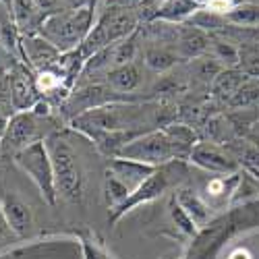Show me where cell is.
<instances>
[{
    "mask_svg": "<svg viewBox=\"0 0 259 259\" xmlns=\"http://www.w3.org/2000/svg\"><path fill=\"white\" fill-rule=\"evenodd\" d=\"M0 5H3V7L11 13V9H13V0H0Z\"/></svg>",
    "mask_w": 259,
    "mask_h": 259,
    "instance_id": "obj_34",
    "label": "cell"
},
{
    "mask_svg": "<svg viewBox=\"0 0 259 259\" xmlns=\"http://www.w3.org/2000/svg\"><path fill=\"white\" fill-rule=\"evenodd\" d=\"M19 241V236L11 230V226L7 224L3 211H0V247H7V245H13Z\"/></svg>",
    "mask_w": 259,
    "mask_h": 259,
    "instance_id": "obj_30",
    "label": "cell"
},
{
    "mask_svg": "<svg viewBox=\"0 0 259 259\" xmlns=\"http://www.w3.org/2000/svg\"><path fill=\"white\" fill-rule=\"evenodd\" d=\"M81 249H83V259H112L100 245H96L94 241H88V239L81 241Z\"/></svg>",
    "mask_w": 259,
    "mask_h": 259,
    "instance_id": "obj_29",
    "label": "cell"
},
{
    "mask_svg": "<svg viewBox=\"0 0 259 259\" xmlns=\"http://www.w3.org/2000/svg\"><path fill=\"white\" fill-rule=\"evenodd\" d=\"M189 160L203 170L215 172V175H236V170H239V164L211 143H197L191 149Z\"/></svg>",
    "mask_w": 259,
    "mask_h": 259,
    "instance_id": "obj_12",
    "label": "cell"
},
{
    "mask_svg": "<svg viewBox=\"0 0 259 259\" xmlns=\"http://www.w3.org/2000/svg\"><path fill=\"white\" fill-rule=\"evenodd\" d=\"M50 118H41L33 114L31 110L27 112H17L11 116L9 126L3 141V154L15 158L19 152H23L25 147H29L35 141H44L50 128H46Z\"/></svg>",
    "mask_w": 259,
    "mask_h": 259,
    "instance_id": "obj_7",
    "label": "cell"
},
{
    "mask_svg": "<svg viewBox=\"0 0 259 259\" xmlns=\"http://www.w3.org/2000/svg\"><path fill=\"white\" fill-rule=\"evenodd\" d=\"M239 183V177L234 175V179H224V177H215L205 185V193L209 199H224L228 193L232 191V187Z\"/></svg>",
    "mask_w": 259,
    "mask_h": 259,
    "instance_id": "obj_27",
    "label": "cell"
},
{
    "mask_svg": "<svg viewBox=\"0 0 259 259\" xmlns=\"http://www.w3.org/2000/svg\"><path fill=\"white\" fill-rule=\"evenodd\" d=\"M114 158H126V160H137L149 166H164L172 160H185L179 145L172 141L164 128H154L139 137H135L131 143H126Z\"/></svg>",
    "mask_w": 259,
    "mask_h": 259,
    "instance_id": "obj_5",
    "label": "cell"
},
{
    "mask_svg": "<svg viewBox=\"0 0 259 259\" xmlns=\"http://www.w3.org/2000/svg\"><path fill=\"white\" fill-rule=\"evenodd\" d=\"M224 19L226 23L243 25V27L259 25V5H236Z\"/></svg>",
    "mask_w": 259,
    "mask_h": 259,
    "instance_id": "obj_24",
    "label": "cell"
},
{
    "mask_svg": "<svg viewBox=\"0 0 259 259\" xmlns=\"http://www.w3.org/2000/svg\"><path fill=\"white\" fill-rule=\"evenodd\" d=\"M120 94L114 92L110 85H102V83H94V85H88V88H81L79 92L71 94L69 100L64 102V112L71 114L73 118L92 110V108H100V106H106V104H116L120 102Z\"/></svg>",
    "mask_w": 259,
    "mask_h": 259,
    "instance_id": "obj_9",
    "label": "cell"
},
{
    "mask_svg": "<svg viewBox=\"0 0 259 259\" xmlns=\"http://www.w3.org/2000/svg\"><path fill=\"white\" fill-rule=\"evenodd\" d=\"M211 52H213L215 60L228 64V67H234V64H239V60H241V52L236 50L230 41H220V39L211 41Z\"/></svg>",
    "mask_w": 259,
    "mask_h": 259,
    "instance_id": "obj_26",
    "label": "cell"
},
{
    "mask_svg": "<svg viewBox=\"0 0 259 259\" xmlns=\"http://www.w3.org/2000/svg\"><path fill=\"white\" fill-rule=\"evenodd\" d=\"M0 211H3L7 224L19 239H27L33 230V211L25 199H21L13 191L0 193Z\"/></svg>",
    "mask_w": 259,
    "mask_h": 259,
    "instance_id": "obj_10",
    "label": "cell"
},
{
    "mask_svg": "<svg viewBox=\"0 0 259 259\" xmlns=\"http://www.w3.org/2000/svg\"><path fill=\"white\" fill-rule=\"evenodd\" d=\"M33 3L37 5V9L46 17L54 15V13H60V11H67V9H62V0H33Z\"/></svg>",
    "mask_w": 259,
    "mask_h": 259,
    "instance_id": "obj_31",
    "label": "cell"
},
{
    "mask_svg": "<svg viewBox=\"0 0 259 259\" xmlns=\"http://www.w3.org/2000/svg\"><path fill=\"white\" fill-rule=\"evenodd\" d=\"M228 259H249V253L243 251V249H236V251H232V253L228 255Z\"/></svg>",
    "mask_w": 259,
    "mask_h": 259,
    "instance_id": "obj_33",
    "label": "cell"
},
{
    "mask_svg": "<svg viewBox=\"0 0 259 259\" xmlns=\"http://www.w3.org/2000/svg\"><path fill=\"white\" fill-rule=\"evenodd\" d=\"M106 83L118 94H131L141 85V73L133 62L112 67L106 75Z\"/></svg>",
    "mask_w": 259,
    "mask_h": 259,
    "instance_id": "obj_18",
    "label": "cell"
},
{
    "mask_svg": "<svg viewBox=\"0 0 259 259\" xmlns=\"http://www.w3.org/2000/svg\"><path fill=\"white\" fill-rule=\"evenodd\" d=\"M114 175L131 189V193L141 187L149 177L156 172V166H149V164H143V162H137V160H126V158H112L110 162V168H108Z\"/></svg>",
    "mask_w": 259,
    "mask_h": 259,
    "instance_id": "obj_14",
    "label": "cell"
},
{
    "mask_svg": "<svg viewBox=\"0 0 259 259\" xmlns=\"http://www.w3.org/2000/svg\"><path fill=\"white\" fill-rule=\"evenodd\" d=\"M11 83V104L17 112H27L33 108V104L39 100L33 77L23 67H13L9 75Z\"/></svg>",
    "mask_w": 259,
    "mask_h": 259,
    "instance_id": "obj_13",
    "label": "cell"
},
{
    "mask_svg": "<svg viewBox=\"0 0 259 259\" xmlns=\"http://www.w3.org/2000/svg\"><path fill=\"white\" fill-rule=\"evenodd\" d=\"M11 15L21 35H37L46 19V15L37 9L33 0H13Z\"/></svg>",
    "mask_w": 259,
    "mask_h": 259,
    "instance_id": "obj_15",
    "label": "cell"
},
{
    "mask_svg": "<svg viewBox=\"0 0 259 259\" xmlns=\"http://www.w3.org/2000/svg\"><path fill=\"white\" fill-rule=\"evenodd\" d=\"M13 60V54H11V50L3 44V41H0V69L3 67H7V64Z\"/></svg>",
    "mask_w": 259,
    "mask_h": 259,
    "instance_id": "obj_32",
    "label": "cell"
},
{
    "mask_svg": "<svg viewBox=\"0 0 259 259\" xmlns=\"http://www.w3.org/2000/svg\"><path fill=\"white\" fill-rule=\"evenodd\" d=\"M143 108H137L133 104H106L100 108L83 112L75 118H71V128L90 137L94 133H112V131H139L147 133L154 128L143 126Z\"/></svg>",
    "mask_w": 259,
    "mask_h": 259,
    "instance_id": "obj_2",
    "label": "cell"
},
{
    "mask_svg": "<svg viewBox=\"0 0 259 259\" xmlns=\"http://www.w3.org/2000/svg\"><path fill=\"white\" fill-rule=\"evenodd\" d=\"M13 162L25 172V175L35 183L39 195L44 197L48 205H56L58 201V191H56V181H54V166L52 158L48 152L46 139L35 141L29 147H25L23 152H19Z\"/></svg>",
    "mask_w": 259,
    "mask_h": 259,
    "instance_id": "obj_6",
    "label": "cell"
},
{
    "mask_svg": "<svg viewBox=\"0 0 259 259\" xmlns=\"http://www.w3.org/2000/svg\"><path fill=\"white\" fill-rule=\"evenodd\" d=\"M243 83H245L243 73L234 71V69H222L218 73V77L211 81V92H213V96H230L232 98V94L239 90Z\"/></svg>",
    "mask_w": 259,
    "mask_h": 259,
    "instance_id": "obj_23",
    "label": "cell"
},
{
    "mask_svg": "<svg viewBox=\"0 0 259 259\" xmlns=\"http://www.w3.org/2000/svg\"><path fill=\"white\" fill-rule=\"evenodd\" d=\"M104 199H106V203H108V207L110 209H116V207H120L126 199H128V195H131V189H128L114 172H110V170H106V177H104Z\"/></svg>",
    "mask_w": 259,
    "mask_h": 259,
    "instance_id": "obj_21",
    "label": "cell"
},
{
    "mask_svg": "<svg viewBox=\"0 0 259 259\" xmlns=\"http://www.w3.org/2000/svg\"><path fill=\"white\" fill-rule=\"evenodd\" d=\"M230 104L232 106H239V108L259 104V81H247V83H243L241 88L232 94Z\"/></svg>",
    "mask_w": 259,
    "mask_h": 259,
    "instance_id": "obj_25",
    "label": "cell"
},
{
    "mask_svg": "<svg viewBox=\"0 0 259 259\" xmlns=\"http://www.w3.org/2000/svg\"><path fill=\"white\" fill-rule=\"evenodd\" d=\"M170 215H172V220L177 222V226H179L185 234H189V236H195V234H197L195 222L189 218V213L179 205V201H177L175 197H172V201H170Z\"/></svg>",
    "mask_w": 259,
    "mask_h": 259,
    "instance_id": "obj_28",
    "label": "cell"
},
{
    "mask_svg": "<svg viewBox=\"0 0 259 259\" xmlns=\"http://www.w3.org/2000/svg\"><path fill=\"white\" fill-rule=\"evenodd\" d=\"M46 145H48L52 166H54V181H56L58 197L79 205L85 195V175H83L77 152L58 135H50L46 139Z\"/></svg>",
    "mask_w": 259,
    "mask_h": 259,
    "instance_id": "obj_3",
    "label": "cell"
},
{
    "mask_svg": "<svg viewBox=\"0 0 259 259\" xmlns=\"http://www.w3.org/2000/svg\"><path fill=\"white\" fill-rule=\"evenodd\" d=\"M185 177H187V164H185V160H172V162H168L164 166H158L154 175L149 177L141 187H137L120 207L110 209V218H108V220H110L112 224L118 222L122 215L128 213L131 209L162 197L172 185L185 181Z\"/></svg>",
    "mask_w": 259,
    "mask_h": 259,
    "instance_id": "obj_4",
    "label": "cell"
},
{
    "mask_svg": "<svg viewBox=\"0 0 259 259\" xmlns=\"http://www.w3.org/2000/svg\"><path fill=\"white\" fill-rule=\"evenodd\" d=\"M175 199L189 213V218L195 222L197 228H201V226H205L209 222V218H211V205L203 197H199L193 189H179Z\"/></svg>",
    "mask_w": 259,
    "mask_h": 259,
    "instance_id": "obj_17",
    "label": "cell"
},
{
    "mask_svg": "<svg viewBox=\"0 0 259 259\" xmlns=\"http://www.w3.org/2000/svg\"><path fill=\"white\" fill-rule=\"evenodd\" d=\"M96 3L98 0H90V5H81L69 11L48 15L44 19V23H41L37 35L48 39L62 54L77 50L94 27Z\"/></svg>",
    "mask_w": 259,
    "mask_h": 259,
    "instance_id": "obj_1",
    "label": "cell"
},
{
    "mask_svg": "<svg viewBox=\"0 0 259 259\" xmlns=\"http://www.w3.org/2000/svg\"><path fill=\"white\" fill-rule=\"evenodd\" d=\"M164 131H166V135H168L172 141H175V143L179 145V149L183 152L185 160H189V156H191V149L199 143L197 133L193 131L191 126H187V124H177V122H172V124L164 126Z\"/></svg>",
    "mask_w": 259,
    "mask_h": 259,
    "instance_id": "obj_22",
    "label": "cell"
},
{
    "mask_svg": "<svg viewBox=\"0 0 259 259\" xmlns=\"http://www.w3.org/2000/svg\"><path fill=\"white\" fill-rule=\"evenodd\" d=\"M21 56L25 58V62L29 60V64L35 71H44V69H52L56 64H60L62 60V52L58 48H54L48 39H44L41 35H21Z\"/></svg>",
    "mask_w": 259,
    "mask_h": 259,
    "instance_id": "obj_11",
    "label": "cell"
},
{
    "mask_svg": "<svg viewBox=\"0 0 259 259\" xmlns=\"http://www.w3.org/2000/svg\"><path fill=\"white\" fill-rule=\"evenodd\" d=\"M0 156H5V154H3V141H0Z\"/></svg>",
    "mask_w": 259,
    "mask_h": 259,
    "instance_id": "obj_35",
    "label": "cell"
},
{
    "mask_svg": "<svg viewBox=\"0 0 259 259\" xmlns=\"http://www.w3.org/2000/svg\"><path fill=\"white\" fill-rule=\"evenodd\" d=\"M203 5L199 0H164L154 11L152 21H164V23H187V21L201 11Z\"/></svg>",
    "mask_w": 259,
    "mask_h": 259,
    "instance_id": "obj_16",
    "label": "cell"
},
{
    "mask_svg": "<svg viewBox=\"0 0 259 259\" xmlns=\"http://www.w3.org/2000/svg\"><path fill=\"white\" fill-rule=\"evenodd\" d=\"M181 60L179 50H172L168 46H154L145 50V64L156 73H164L172 69Z\"/></svg>",
    "mask_w": 259,
    "mask_h": 259,
    "instance_id": "obj_20",
    "label": "cell"
},
{
    "mask_svg": "<svg viewBox=\"0 0 259 259\" xmlns=\"http://www.w3.org/2000/svg\"><path fill=\"white\" fill-rule=\"evenodd\" d=\"M0 259H83L79 241L73 239H46L23 247H11L0 251Z\"/></svg>",
    "mask_w": 259,
    "mask_h": 259,
    "instance_id": "obj_8",
    "label": "cell"
},
{
    "mask_svg": "<svg viewBox=\"0 0 259 259\" xmlns=\"http://www.w3.org/2000/svg\"><path fill=\"white\" fill-rule=\"evenodd\" d=\"M211 44L205 31L197 27H183L179 33V54L181 58H199Z\"/></svg>",
    "mask_w": 259,
    "mask_h": 259,
    "instance_id": "obj_19",
    "label": "cell"
},
{
    "mask_svg": "<svg viewBox=\"0 0 259 259\" xmlns=\"http://www.w3.org/2000/svg\"><path fill=\"white\" fill-rule=\"evenodd\" d=\"M199 3H201V5H205V3H207V0H199Z\"/></svg>",
    "mask_w": 259,
    "mask_h": 259,
    "instance_id": "obj_36",
    "label": "cell"
}]
</instances>
